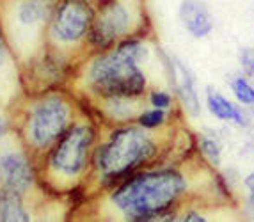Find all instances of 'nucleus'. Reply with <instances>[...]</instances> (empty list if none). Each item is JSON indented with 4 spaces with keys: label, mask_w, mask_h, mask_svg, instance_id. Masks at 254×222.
Segmentation results:
<instances>
[{
    "label": "nucleus",
    "mask_w": 254,
    "mask_h": 222,
    "mask_svg": "<svg viewBox=\"0 0 254 222\" xmlns=\"http://www.w3.org/2000/svg\"><path fill=\"white\" fill-rule=\"evenodd\" d=\"M185 190V176L167 167L130 174L116 187L110 201L127 215L128 221L148 222L171 214Z\"/></svg>",
    "instance_id": "obj_1"
},
{
    "label": "nucleus",
    "mask_w": 254,
    "mask_h": 222,
    "mask_svg": "<svg viewBox=\"0 0 254 222\" xmlns=\"http://www.w3.org/2000/svg\"><path fill=\"white\" fill-rule=\"evenodd\" d=\"M144 57V43L128 36L94 57L87 68V84L103 100L139 98L146 89V75L139 68Z\"/></svg>",
    "instance_id": "obj_2"
},
{
    "label": "nucleus",
    "mask_w": 254,
    "mask_h": 222,
    "mask_svg": "<svg viewBox=\"0 0 254 222\" xmlns=\"http://www.w3.org/2000/svg\"><path fill=\"white\" fill-rule=\"evenodd\" d=\"M157 144L140 126H119L93 153V166L105 187H118L123 179L157 157Z\"/></svg>",
    "instance_id": "obj_3"
},
{
    "label": "nucleus",
    "mask_w": 254,
    "mask_h": 222,
    "mask_svg": "<svg viewBox=\"0 0 254 222\" xmlns=\"http://www.w3.org/2000/svg\"><path fill=\"white\" fill-rule=\"evenodd\" d=\"M96 141V130L87 123L71 124L55 141L50 155V166L54 171L66 178H75L89 164L91 150Z\"/></svg>",
    "instance_id": "obj_4"
},
{
    "label": "nucleus",
    "mask_w": 254,
    "mask_h": 222,
    "mask_svg": "<svg viewBox=\"0 0 254 222\" xmlns=\"http://www.w3.org/2000/svg\"><path fill=\"white\" fill-rule=\"evenodd\" d=\"M133 11L127 0H102L94 11L93 25L89 29V43L98 52L110 50L128 38L133 23Z\"/></svg>",
    "instance_id": "obj_5"
},
{
    "label": "nucleus",
    "mask_w": 254,
    "mask_h": 222,
    "mask_svg": "<svg viewBox=\"0 0 254 222\" xmlns=\"http://www.w3.org/2000/svg\"><path fill=\"white\" fill-rule=\"evenodd\" d=\"M71 117L68 102L61 96H47L32 109L29 121L30 142L45 150L55 144V141L66 132Z\"/></svg>",
    "instance_id": "obj_6"
},
{
    "label": "nucleus",
    "mask_w": 254,
    "mask_h": 222,
    "mask_svg": "<svg viewBox=\"0 0 254 222\" xmlns=\"http://www.w3.org/2000/svg\"><path fill=\"white\" fill-rule=\"evenodd\" d=\"M94 9L87 0H63L52 13V32L61 43H78L89 34Z\"/></svg>",
    "instance_id": "obj_7"
},
{
    "label": "nucleus",
    "mask_w": 254,
    "mask_h": 222,
    "mask_svg": "<svg viewBox=\"0 0 254 222\" xmlns=\"http://www.w3.org/2000/svg\"><path fill=\"white\" fill-rule=\"evenodd\" d=\"M32 179L34 172L25 155L16 151L0 155V181L4 187L23 194L32 185Z\"/></svg>",
    "instance_id": "obj_8"
},
{
    "label": "nucleus",
    "mask_w": 254,
    "mask_h": 222,
    "mask_svg": "<svg viewBox=\"0 0 254 222\" xmlns=\"http://www.w3.org/2000/svg\"><path fill=\"white\" fill-rule=\"evenodd\" d=\"M162 59H164L165 68H167L171 82H173V87L178 94V98L182 100L183 107L187 109V112L190 115H197L199 114V100H197L194 78H192L190 71L185 68L182 60L174 59V57H167L165 54H162Z\"/></svg>",
    "instance_id": "obj_9"
},
{
    "label": "nucleus",
    "mask_w": 254,
    "mask_h": 222,
    "mask_svg": "<svg viewBox=\"0 0 254 222\" xmlns=\"http://www.w3.org/2000/svg\"><path fill=\"white\" fill-rule=\"evenodd\" d=\"M180 18L183 27L194 38H204L213 29L212 16L201 0H183L180 5Z\"/></svg>",
    "instance_id": "obj_10"
},
{
    "label": "nucleus",
    "mask_w": 254,
    "mask_h": 222,
    "mask_svg": "<svg viewBox=\"0 0 254 222\" xmlns=\"http://www.w3.org/2000/svg\"><path fill=\"white\" fill-rule=\"evenodd\" d=\"M54 13V0H21L16 5V20L23 27H36Z\"/></svg>",
    "instance_id": "obj_11"
},
{
    "label": "nucleus",
    "mask_w": 254,
    "mask_h": 222,
    "mask_svg": "<svg viewBox=\"0 0 254 222\" xmlns=\"http://www.w3.org/2000/svg\"><path fill=\"white\" fill-rule=\"evenodd\" d=\"M21 194L13 188H0V221L2 222H27L29 221Z\"/></svg>",
    "instance_id": "obj_12"
},
{
    "label": "nucleus",
    "mask_w": 254,
    "mask_h": 222,
    "mask_svg": "<svg viewBox=\"0 0 254 222\" xmlns=\"http://www.w3.org/2000/svg\"><path fill=\"white\" fill-rule=\"evenodd\" d=\"M206 105H208V109H210V112H212L215 117H219V119L235 121V123L242 124V126L247 123L244 112H242L237 105H233L229 100H226L222 94L213 91L212 87H208V91H206Z\"/></svg>",
    "instance_id": "obj_13"
},
{
    "label": "nucleus",
    "mask_w": 254,
    "mask_h": 222,
    "mask_svg": "<svg viewBox=\"0 0 254 222\" xmlns=\"http://www.w3.org/2000/svg\"><path fill=\"white\" fill-rule=\"evenodd\" d=\"M165 117H167V114H165L164 109L142 111L139 114V117H137V123H139L140 128H144V130H155V128H158V126H162V124L165 123Z\"/></svg>",
    "instance_id": "obj_14"
},
{
    "label": "nucleus",
    "mask_w": 254,
    "mask_h": 222,
    "mask_svg": "<svg viewBox=\"0 0 254 222\" xmlns=\"http://www.w3.org/2000/svg\"><path fill=\"white\" fill-rule=\"evenodd\" d=\"M231 89L235 96L244 105H254V87L244 77H237L231 80Z\"/></svg>",
    "instance_id": "obj_15"
},
{
    "label": "nucleus",
    "mask_w": 254,
    "mask_h": 222,
    "mask_svg": "<svg viewBox=\"0 0 254 222\" xmlns=\"http://www.w3.org/2000/svg\"><path fill=\"white\" fill-rule=\"evenodd\" d=\"M199 148H201V153L204 155V158H208L213 166H219L220 164V146L217 141L213 139H208V137H201L199 139Z\"/></svg>",
    "instance_id": "obj_16"
},
{
    "label": "nucleus",
    "mask_w": 254,
    "mask_h": 222,
    "mask_svg": "<svg viewBox=\"0 0 254 222\" xmlns=\"http://www.w3.org/2000/svg\"><path fill=\"white\" fill-rule=\"evenodd\" d=\"M149 102H151V105L155 109H164V111H167V109L173 105V96H171L169 93H164V91H153V93L149 94Z\"/></svg>",
    "instance_id": "obj_17"
},
{
    "label": "nucleus",
    "mask_w": 254,
    "mask_h": 222,
    "mask_svg": "<svg viewBox=\"0 0 254 222\" xmlns=\"http://www.w3.org/2000/svg\"><path fill=\"white\" fill-rule=\"evenodd\" d=\"M240 62L247 75L254 78V48H246L240 52Z\"/></svg>",
    "instance_id": "obj_18"
},
{
    "label": "nucleus",
    "mask_w": 254,
    "mask_h": 222,
    "mask_svg": "<svg viewBox=\"0 0 254 222\" xmlns=\"http://www.w3.org/2000/svg\"><path fill=\"white\" fill-rule=\"evenodd\" d=\"M7 57H9V50H7V45H5L4 38L0 36V68L7 62Z\"/></svg>",
    "instance_id": "obj_19"
},
{
    "label": "nucleus",
    "mask_w": 254,
    "mask_h": 222,
    "mask_svg": "<svg viewBox=\"0 0 254 222\" xmlns=\"http://www.w3.org/2000/svg\"><path fill=\"white\" fill-rule=\"evenodd\" d=\"M246 187H247V190H249V196H251V203L254 205V172H251L249 176L246 178Z\"/></svg>",
    "instance_id": "obj_20"
},
{
    "label": "nucleus",
    "mask_w": 254,
    "mask_h": 222,
    "mask_svg": "<svg viewBox=\"0 0 254 222\" xmlns=\"http://www.w3.org/2000/svg\"><path fill=\"white\" fill-rule=\"evenodd\" d=\"M182 221H185V222H201V221H204V217L203 215H197L195 212H189L187 215H183L182 217Z\"/></svg>",
    "instance_id": "obj_21"
},
{
    "label": "nucleus",
    "mask_w": 254,
    "mask_h": 222,
    "mask_svg": "<svg viewBox=\"0 0 254 222\" xmlns=\"http://www.w3.org/2000/svg\"><path fill=\"white\" fill-rule=\"evenodd\" d=\"M5 132H7V121L0 115V141L4 139V135H5Z\"/></svg>",
    "instance_id": "obj_22"
}]
</instances>
